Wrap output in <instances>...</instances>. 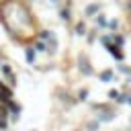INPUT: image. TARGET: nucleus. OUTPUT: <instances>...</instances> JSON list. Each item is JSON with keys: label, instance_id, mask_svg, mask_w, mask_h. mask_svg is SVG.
Wrapping results in <instances>:
<instances>
[{"label": "nucleus", "instance_id": "nucleus-7", "mask_svg": "<svg viewBox=\"0 0 131 131\" xmlns=\"http://www.w3.org/2000/svg\"><path fill=\"white\" fill-rule=\"evenodd\" d=\"M84 31H86L84 25H78V35H84Z\"/></svg>", "mask_w": 131, "mask_h": 131}, {"label": "nucleus", "instance_id": "nucleus-4", "mask_svg": "<svg viewBox=\"0 0 131 131\" xmlns=\"http://www.w3.org/2000/svg\"><path fill=\"white\" fill-rule=\"evenodd\" d=\"M96 10H98V6H96V4H92V6H88V10H86V12H88V14H92V12H96Z\"/></svg>", "mask_w": 131, "mask_h": 131}, {"label": "nucleus", "instance_id": "nucleus-6", "mask_svg": "<svg viewBox=\"0 0 131 131\" xmlns=\"http://www.w3.org/2000/svg\"><path fill=\"white\" fill-rule=\"evenodd\" d=\"M115 41H117V45H123V43H125V39H123L121 35H117V37H115Z\"/></svg>", "mask_w": 131, "mask_h": 131}, {"label": "nucleus", "instance_id": "nucleus-8", "mask_svg": "<svg viewBox=\"0 0 131 131\" xmlns=\"http://www.w3.org/2000/svg\"><path fill=\"white\" fill-rule=\"evenodd\" d=\"M119 70H121V72H123V74H131V70H129V68H125V66H121V68H119Z\"/></svg>", "mask_w": 131, "mask_h": 131}, {"label": "nucleus", "instance_id": "nucleus-2", "mask_svg": "<svg viewBox=\"0 0 131 131\" xmlns=\"http://www.w3.org/2000/svg\"><path fill=\"white\" fill-rule=\"evenodd\" d=\"M100 80H104V82H111V80H113V72H111V70H104V72H100Z\"/></svg>", "mask_w": 131, "mask_h": 131}, {"label": "nucleus", "instance_id": "nucleus-5", "mask_svg": "<svg viewBox=\"0 0 131 131\" xmlns=\"http://www.w3.org/2000/svg\"><path fill=\"white\" fill-rule=\"evenodd\" d=\"M27 59H29V61H33V59H35V53H33L31 49H27Z\"/></svg>", "mask_w": 131, "mask_h": 131}, {"label": "nucleus", "instance_id": "nucleus-9", "mask_svg": "<svg viewBox=\"0 0 131 131\" xmlns=\"http://www.w3.org/2000/svg\"><path fill=\"white\" fill-rule=\"evenodd\" d=\"M127 102H129V104H131V96H127Z\"/></svg>", "mask_w": 131, "mask_h": 131}, {"label": "nucleus", "instance_id": "nucleus-1", "mask_svg": "<svg viewBox=\"0 0 131 131\" xmlns=\"http://www.w3.org/2000/svg\"><path fill=\"white\" fill-rule=\"evenodd\" d=\"M106 49H108V53H111V55H113L115 59H119V61L123 59V53H121V49H119V45L115 47V45H111V43H108V45H106Z\"/></svg>", "mask_w": 131, "mask_h": 131}, {"label": "nucleus", "instance_id": "nucleus-3", "mask_svg": "<svg viewBox=\"0 0 131 131\" xmlns=\"http://www.w3.org/2000/svg\"><path fill=\"white\" fill-rule=\"evenodd\" d=\"M108 98H113V100H121V96H119L117 90H111V92H108Z\"/></svg>", "mask_w": 131, "mask_h": 131}]
</instances>
